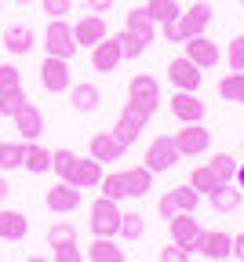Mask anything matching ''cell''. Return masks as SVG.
<instances>
[{
	"label": "cell",
	"mask_w": 244,
	"mask_h": 262,
	"mask_svg": "<svg viewBox=\"0 0 244 262\" xmlns=\"http://www.w3.org/2000/svg\"><path fill=\"white\" fill-rule=\"evenodd\" d=\"M208 262H230V258H208Z\"/></svg>",
	"instance_id": "c3c4849f"
},
{
	"label": "cell",
	"mask_w": 244,
	"mask_h": 262,
	"mask_svg": "<svg viewBox=\"0 0 244 262\" xmlns=\"http://www.w3.org/2000/svg\"><path fill=\"white\" fill-rule=\"evenodd\" d=\"M48 244H51V248L77 244V229L69 226V222H55V226H48Z\"/></svg>",
	"instance_id": "e575fe53"
},
{
	"label": "cell",
	"mask_w": 244,
	"mask_h": 262,
	"mask_svg": "<svg viewBox=\"0 0 244 262\" xmlns=\"http://www.w3.org/2000/svg\"><path fill=\"white\" fill-rule=\"evenodd\" d=\"M40 88L48 91V95H62V91H69V58H55V55H48L44 62H40Z\"/></svg>",
	"instance_id": "5b68a950"
},
{
	"label": "cell",
	"mask_w": 244,
	"mask_h": 262,
	"mask_svg": "<svg viewBox=\"0 0 244 262\" xmlns=\"http://www.w3.org/2000/svg\"><path fill=\"white\" fill-rule=\"evenodd\" d=\"M171 139H175L179 157H197V153H204L208 146H212V131H208L204 124H182Z\"/></svg>",
	"instance_id": "52a82bcc"
},
{
	"label": "cell",
	"mask_w": 244,
	"mask_h": 262,
	"mask_svg": "<svg viewBox=\"0 0 244 262\" xmlns=\"http://www.w3.org/2000/svg\"><path fill=\"white\" fill-rule=\"evenodd\" d=\"M226 66L233 73H244V37H233L226 44Z\"/></svg>",
	"instance_id": "8d00e7d4"
},
{
	"label": "cell",
	"mask_w": 244,
	"mask_h": 262,
	"mask_svg": "<svg viewBox=\"0 0 244 262\" xmlns=\"http://www.w3.org/2000/svg\"><path fill=\"white\" fill-rule=\"evenodd\" d=\"M190 186H193L197 193H204V196H212L222 182H219V175L208 168V164H200V168H193V171H190Z\"/></svg>",
	"instance_id": "f1b7e54d"
},
{
	"label": "cell",
	"mask_w": 244,
	"mask_h": 262,
	"mask_svg": "<svg viewBox=\"0 0 244 262\" xmlns=\"http://www.w3.org/2000/svg\"><path fill=\"white\" fill-rule=\"evenodd\" d=\"M15 4H29V0H15Z\"/></svg>",
	"instance_id": "f907efd6"
},
{
	"label": "cell",
	"mask_w": 244,
	"mask_h": 262,
	"mask_svg": "<svg viewBox=\"0 0 244 262\" xmlns=\"http://www.w3.org/2000/svg\"><path fill=\"white\" fill-rule=\"evenodd\" d=\"M208 22H212V8H208V4H190V8H182L179 18H175L179 44L190 40V37H200V33L208 29Z\"/></svg>",
	"instance_id": "8992f818"
},
{
	"label": "cell",
	"mask_w": 244,
	"mask_h": 262,
	"mask_svg": "<svg viewBox=\"0 0 244 262\" xmlns=\"http://www.w3.org/2000/svg\"><path fill=\"white\" fill-rule=\"evenodd\" d=\"M73 168H77V153H73V149H51V171H55L62 182L73 175Z\"/></svg>",
	"instance_id": "d6a6232c"
},
{
	"label": "cell",
	"mask_w": 244,
	"mask_h": 262,
	"mask_svg": "<svg viewBox=\"0 0 244 262\" xmlns=\"http://www.w3.org/2000/svg\"><path fill=\"white\" fill-rule=\"evenodd\" d=\"M182 44H186V58L197 66V70H212V66H219V44L208 40L204 33H200V37L182 40Z\"/></svg>",
	"instance_id": "d6986e66"
},
{
	"label": "cell",
	"mask_w": 244,
	"mask_h": 262,
	"mask_svg": "<svg viewBox=\"0 0 244 262\" xmlns=\"http://www.w3.org/2000/svg\"><path fill=\"white\" fill-rule=\"evenodd\" d=\"M4 48H8L11 55H29V48H33V29L22 26V22H11V26L4 29Z\"/></svg>",
	"instance_id": "603a6c76"
},
{
	"label": "cell",
	"mask_w": 244,
	"mask_h": 262,
	"mask_svg": "<svg viewBox=\"0 0 244 262\" xmlns=\"http://www.w3.org/2000/svg\"><path fill=\"white\" fill-rule=\"evenodd\" d=\"M193 251H200V255H208V258H230V255H233V237L222 233V229H200Z\"/></svg>",
	"instance_id": "ac0fdd59"
},
{
	"label": "cell",
	"mask_w": 244,
	"mask_h": 262,
	"mask_svg": "<svg viewBox=\"0 0 244 262\" xmlns=\"http://www.w3.org/2000/svg\"><path fill=\"white\" fill-rule=\"evenodd\" d=\"M120 62H124V51H120V40L117 37H102L91 48V66H95L98 73H113Z\"/></svg>",
	"instance_id": "e0dca14e"
},
{
	"label": "cell",
	"mask_w": 244,
	"mask_h": 262,
	"mask_svg": "<svg viewBox=\"0 0 244 262\" xmlns=\"http://www.w3.org/2000/svg\"><path fill=\"white\" fill-rule=\"evenodd\" d=\"M128 102L131 106H138L143 113H157L160 110V88H157V80L150 77V73H138V77H131V84H128Z\"/></svg>",
	"instance_id": "277c9868"
},
{
	"label": "cell",
	"mask_w": 244,
	"mask_h": 262,
	"mask_svg": "<svg viewBox=\"0 0 244 262\" xmlns=\"http://www.w3.org/2000/svg\"><path fill=\"white\" fill-rule=\"evenodd\" d=\"M22 168L33 171V175H44L51 168V149L37 146V142H26V160H22Z\"/></svg>",
	"instance_id": "484cf974"
},
{
	"label": "cell",
	"mask_w": 244,
	"mask_h": 262,
	"mask_svg": "<svg viewBox=\"0 0 244 262\" xmlns=\"http://www.w3.org/2000/svg\"><path fill=\"white\" fill-rule=\"evenodd\" d=\"M26 262H48V258H40V255H33V258H26Z\"/></svg>",
	"instance_id": "7dc6e473"
},
{
	"label": "cell",
	"mask_w": 244,
	"mask_h": 262,
	"mask_svg": "<svg viewBox=\"0 0 244 262\" xmlns=\"http://www.w3.org/2000/svg\"><path fill=\"white\" fill-rule=\"evenodd\" d=\"M73 189H91V186H98L102 182V164L95 160V157H77V168H73V175L66 179Z\"/></svg>",
	"instance_id": "7402d4cb"
},
{
	"label": "cell",
	"mask_w": 244,
	"mask_h": 262,
	"mask_svg": "<svg viewBox=\"0 0 244 262\" xmlns=\"http://www.w3.org/2000/svg\"><path fill=\"white\" fill-rule=\"evenodd\" d=\"M233 182H237V189H240V193H244V160H240V164H237V175H233Z\"/></svg>",
	"instance_id": "ee69618b"
},
{
	"label": "cell",
	"mask_w": 244,
	"mask_h": 262,
	"mask_svg": "<svg viewBox=\"0 0 244 262\" xmlns=\"http://www.w3.org/2000/svg\"><path fill=\"white\" fill-rule=\"evenodd\" d=\"M168 237H171V244H179V248L193 251V248H197V237H200V226H197L193 211L171 215V219H168Z\"/></svg>",
	"instance_id": "9c48e42d"
},
{
	"label": "cell",
	"mask_w": 244,
	"mask_h": 262,
	"mask_svg": "<svg viewBox=\"0 0 244 262\" xmlns=\"http://www.w3.org/2000/svg\"><path fill=\"white\" fill-rule=\"evenodd\" d=\"M88 8H91L95 15H102V11H110V8H113V0H88Z\"/></svg>",
	"instance_id": "7bdbcfd3"
},
{
	"label": "cell",
	"mask_w": 244,
	"mask_h": 262,
	"mask_svg": "<svg viewBox=\"0 0 244 262\" xmlns=\"http://www.w3.org/2000/svg\"><path fill=\"white\" fill-rule=\"evenodd\" d=\"M88 262H124V248H117L113 237H95L88 248Z\"/></svg>",
	"instance_id": "d4e9b609"
},
{
	"label": "cell",
	"mask_w": 244,
	"mask_h": 262,
	"mask_svg": "<svg viewBox=\"0 0 244 262\" xmlns=\"http://www.w3.org/2000/svg\"><path fill=\"white\" fill-rule=\"evenodd\" d=\"M240 8H244V0H240Z\"/></svg>",
	"instance_id": "816d5d0a"
},
{
	"label": "cell",
	"mask_w": 244,
	"mask_h": 262,
	"mask_svg": "<svg viewBox=\"0 0 244 262\" xmlns=\"http://www.w3.org/2000/svg\"><path fill=\"white\" fill-rule=\"evenodd\" d=\"M22 160H26V142L15 139V142H0V168L11 171V168H22Z\"/></svg>",
	"instance_id": "f546056e"
},
{
	"label": "cell",
	"mask_w": 244,
	"mask_h": 262,
	"mask_svg": "<svg viewBox=\"0 0 244 262\" xmlns=\"http://www.w3.org/2000/svg\"><path fill=\"white\" fill-rule=\"evenodd\" d=\"M197 204H200V193L193 186H175V189H168L157 201V211H160V219H171L179 211H193Z\"/></svg>",
	"instance_id": "ba28073f"
},
{
	"label": "cell",
	"mask_w": 244,
	"mask_h": 262,
	"mask_svg": "<svg viewBox=\"0 0 244 262\" xmlns=\"http://www.w3.org/2000/svg\"><path fill=\"white\" fill-rule=\"evenodd\" d=\"M146 120H150V113H143V110L131 106V102H124V110H120V117H117V135H120L124 142H135V139L146 131Z\"/></svg>",
	"instance_id": "44dd1931"
},
{
	"label": "cell",
	"mask_w": 244,
	"mask_h": 262,
	"mask_svg": "<svg viewBox=\"0 0 244 262\" xmlns=\"http://www.w3.org/2000/svg\"><path fill=\"white\" fill-rule=\"evenodd\" d=\"M120 208H117V201H110V196H98V201L91 204V219H88V226H91V233L95 237H117L120 233Z\"/></svg>",
	"instance_id": "7a4b0ae2"
},
{
	"label": "cell",
	"mask_w": 244,
	"mask_h": 262,
	"mask_svg": "<svg viewBox=\"0 0 244 262\" xmlns=\"http://www.w3.org/2000/svg\"><path fill=\"white\" fill-rule=\"evenodd\" d=\"M219 95L226 98V102H240L244 106V73H226L219 80Z\"/></svg>",
	"instance_id": "1f68e13d"
},
{
	"label": "cell",
	"mask_w": 244,
	"mask_h": 262,
	"mask_svg": "<svg viewBox=\"0 0 244 262\" xmlns=\"http://www.w3.org/2000/svg\"><path fill=\"white\" fill-rule=\"evenodd\" d=\"M157 258H160V262H190V251L179 248V244H168V248L157 251Z\"/></svg>",
	"instance_id": "ab89813d"
},
{
	"label": "cell",
	"mask_w": 244,
	"mask_h": 262,
	"mask_svg": "<svg viewBox=\"0 0 244 262\" xmlns=\"http://www.w3.org/2000/svg\"><path fill=\"white\" fill-rule=\"evenodd\" d=\"M233 255H237V258H244V233H240V237H233Z\"/></svg>",
	"instance_id": "f6af8a7d"
},
{
	"label": "cell",
	"mask_w": 244,
	"mask_h": 262,
	"mask_svg": "<svg viewBox=\"0 0 244 262\" xmlns=\"http://www.w3.org/2000/svg\"><path fill=\"white\" fill-rule=\"evenodd\" d=\"M102 37H110L106 33V15H84V18H77L73 22V40H77V48H95Z\"/></svg>",
	"instance_id": "7c38bea8"
},
{
	"label": "cell",
	"mask_w": 244,
	"mask_h": 262,
	"mask_svg": "<svg viewBox=\"0 0 244 262\" xmlns=\"http://www.w3.org/2000/svg\"><path fill=\"white\" fill-rule=\"evenodd\" d=\"M51 262H84V255H80L77 244H62V248H55V258Z\"/></svg>",
	"instance_id": "b9f144b4"
},
{
	"label": "cell",
	"mask_w": 244,
	"mask_h": 262,
	"mask_svg": "<svg viewBox=\"0 0 244 262\" xmlns=\"http://www.w3.org/2000/svg\"><path fill=\"white\" fill-rule=\"evenodd\" d=\"M124 149H128V142L117 135V127L113 131H98V135H91V142H88V157H95L98 164L102 160H120Z\"/></svg>",
	"instance_id": "8fae6325"
},
{
	"label": "cell",
	"mask_w": 244,
	"mask_h": 262,
	"mask_svg": "<svg viewBox=\"0 0 244 262\" xmlns=\"http://www.w3.org/2000/svg\"><path fill=\"white\" fill-rule=\"evenodd\" d=\"M179 4L175 0H146V15L157 22V26H168V22H175L179 18Z\"/></svg>",
	"instance_id": "4316f807"
},
{
	"label": "cell",
	"mask_w": 244,
	"mask_h": 262,
	"mask_svg": "<svg viewBox=\"0 0 244 262\" xmlns=\"http://www.w3.org/2000/svg\"><path fill=\"white\" fill-rule=\"evenodd\" d=\"M120 237H128V241L143 237V215H138V211H128V215H120Z\"/></svg>",
	"instance_id": "74e56055"
},
{
	"label": "cell",
	"mask_w": 244,
	"mask_h": 262,
	"mask_svg": "<svg viewBox=\"0 0 244 262\" xmlns=\"http://www.w3.org/2000/svg\"><path fill=\"white\" fill-rule=\"evenodd\" d=\"M8 193H11V186H8L4 179H0V201H4V196H8Z\"/></svg>",
	"instance_id": "bcb514c9"
},
{
	"label": "cell",
	"mask_w": 244,
	"mask_h": 262,
	"mask_svg": "<svg viewBox=\"0 0 244 262\" xmlns=\"http://www.w3.org/2000/svg\"><path fill=\"white\" fill-rule=\"evenodd\" d=\"M240 160H244V142H240Z\"/></svg>",
	"instance_id": "681fc988"
},
{
	"label": "cell",
	"mask_w": 244,
	"mask_h": 262,
	"mask_svg": "<svg viewBox=\"0 0 244 262\" xmlns=\"http://www.w3.org/2000/svg\"><path fill=\"white\" fill-rule=\"evenodd\" d=\"M15 88H22L18 70H15L11 62H0V95H4V91H15Z\"/></svg>",
	"instance_id": "f35d334b"
},
{
	"label": "cell",
	"mask_w": 244,
	"mask_h": 262,
	"mask_svg": "<svg viewBox=\"0 0 244 262\" xmlns=\"http://www.w3.org/2000/svg\"><path fill=\"white\" fill-rule=\"evenodd\" d=\"M69 102H73L77 113H91L98 106V88L95 84H73V95H69Z\"/></svg>",
	"instance_id": "83f0119b"
},
{
	"label": "cell",
	"mask_w": 244,
	"mask_h": 262,
	"mask_svg": "<svg viewBox=\"0 0 244 262\" xmlns=\"http://www.w3.org/2000/svg\"><path fill=\"white\" fill-rule=\"evenodd\" d=\"M69 11H73V0H44V15L51 18H66Z\"/></svg>",
	"instance_id": "60d3db41"
},
{
	"label": "cell",
	"mask_w": 244,
	"mask_h": 262,
	"mask_svg": "<svg viewBox=\"0 0 244 262\" xmlns=\"http://www.w3.org/2000/svg\"><path fill=\"white\" fill-rule=\"evenodd\" d=\"M175 160H179V149H175V139H171V135H157V139L146 146V168H150L153 175L175 168Z\"/></svg>",
	"instance_id": "30bf717a"
},
{
	"label": "cell",
	"mask_w": 244,
	"mask_h": 262,
	"mask_svg": "<svg viewBox=\"0 0 244 262\" xmlns=\"http://www.w3.org/2000/svg\"><path fill=\"white\" fill-rule=\"evenodd\" d=\"M208 168L219 175V182H233V175H237V157H233V153H215L212 160H208Z\"/></svg>",
	"instance_id": "836d02e7"
},
{
	"label": "cell",
	"mask_w": 244,
	"mask_h": 262,
	"mask_svg": "<svg viewBox=\"0 0 244 262\" xmlns=\"http://www.w3.org/2000/svg\"><path fill=\"white\" fill-rule=\"evenodd\" d=\"M102 193L98 196H110V201H124V196H146L150 186H153V171L146 164H138V168H124V171H110L102 175Z\"/></svg>",
	"instance_id": "6da1fadb"
},
{
	"label": "cell",
	"mask_w": 244,
	"mask_h": 262,
	"mask_svg": "<svg viewBox=\"0 0 244 262\" xmlns=\"http://www.w3.org/2000/svg\"><path fill=\"white\" fill-rule=\"evenodd\" d=\"M44 204H48V211H51V215H69V211L80 204V189H73L69 182H62V179H58V182L44 193Z\"/></svg>",
	"instance_id": "2e32d148"
},
{
	"label": "cell",
	"mask_w": 244,
	"mask_h": 262,
	"mask_svg": "<svg viewBox=\"0 0 244 262\" xmlns=\"http://www.w3.org/2000/svg\"><path fill=\"white\" fill-rule=\"evenodd\" d=\"M26 102H29V98H26V91H22V88L4 91V95H0V117H15V113H18Z\"/></svg>",
	"instance_id": "d590c367"
},
{
	"label": "cell",
	"mask_w": 244,
	"mask_h": 262,
	"mask_svg": "<svg viewBox=\"0 0 244 262\" xmlns=\"http://www.w3.org/2000/svg\"><path fill=\"white\" fill-rule=\"evenodd\" d=\"M29 233V219L22 211H0V241H22Z\"/></svg>",
	"instance_id": "cb8c5ba5"
},
{
	"label": "cell",
	"mask_w": 244,
	"mask_h": 262,
	"mask_svg": "<svg viewBox=\"0 0 244 262\" xmlns=\"http://www.w3.org/2000/svg\"><path fill=\"white\" fill-rule=\"evenodd\" d=\"M168 80L175 84L179 91H197L200 80H204V73L197 70V66H193L186 55H179V58H171V62H168Z\"/></svg>",
	"instance_id": "4fadbf2b"
},
{
	"label": "cell",
	"mask_w": 244,
	"mask_h": 262,
	"mask_svg": "<svg viewBox=\"0 0 244 262\" xmlns=\"http://www.w3.org/2000/svg\"><path fill=\"white\" fill-rule=\"evenodd\" d=\"M168 106H171V117L182 120V124H200L204 120V102L197 98V91H175Z\"/></svg>",
	"instance_id": "5bb4252c"
},
{
	"label": "cell",
	"mask_w": 244,
	"mask_h": 262,
	"mask_svg": "<svg viewBox=\"0 0 244 262\" xmlns=\"http://www.w3.org/2000/svg\"><path fill=\"white\" fill-rule=\"evenodd\" d=\"M44 51L55 55V58H73L77 51V40H73V26L66 18H51L48 29H44Z\"/></svg>",
	"instance_id": "3957f363"
},
{
	"label": "cell",
	"mask_w": 244,
	"mask_h": 262,
	"mask_svg": "<svg viewBox=\"0 0 244 262\" xmlns=\"http://www.w3.org/2000/svg\"><path fill=\"white\" fill-rule=\"evenodd\" d=\"M11 120H15V135H18L22 142H37V139L44 135V117H40V110L33 106V102H26Z\"/></svg>",
	"instance_id": "9a60e30c"
},
{
	"label": "cell",
	"mask_w": 244,
	"mask_h": 262,
	"mask_svg": "<svg viewBox=\"0 0 244 262\" xmlns=\"http://www.w3.org/2000/svg\"><path fill=\"white\" fill-rule=\"evenodd\" d=\"M124 33L128 37H135L138 44H153V37H157V22L146 15V8H131L128 11V18H124Z\"/></svg>",
	"instance_id": "ffe728a7"
},
{
	"label": "cell",
	"mask_w": 244,
	"mask_h": 262,
	"mask_svg": "<svg viewBox=\"0 0 244 262\" xmlns=\"http://www.w3.org/2000/svg\"><path fill=\"white\" fill-rule=\"evenodd\" d=\"M240 196H244L240 189H233L230 182H222V186H219V189L212 193V208H215V211H237Z\"/></svg>",
	"instance_id": "4dcf8cb0"
}]
</instances>
